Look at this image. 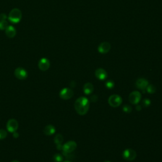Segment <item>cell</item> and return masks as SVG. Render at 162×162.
<instances>
[{"mask_svg": "<svg viewBox=\"0 0 162 162\" xmlns=\"http://www.w3.org/2000/svg\"><path fill=\"white\" fill-rule=\"evenodd\" d=\"M75 109L80 115H85L89 109V101L86 97H80L75 102Z\"/></svg>", "mask_w": 162, "mask_h": 162, "instance_id": "cell-1", "label": "cell"}, {"mask_svg": "<svg viewBox=\"0 0 162 162\" xmlns=\"http://www.w3.org/2000/svg\"><path fill=\"white\" fill-rule=\"evenodd\" d=\"M8 20L12 23H17L22 19V12L18 8H13L10 12L8 17Z\"/></svg>", "mask_w": 162, "mask_h": 162, "instance_id": "cell-2", "label": "cell"}, {"mask_svg": "<svg viewBox=\"0 0 162 162\" xmlns=\"http://www.w3.org/2000/svg\"><path fill=\"white\" fill-rule=\"evenodd\" d=\"M77 143L75 141H68L62 146L63 154L65 155L67 154H70L72 153L77 148Z\"/></svg>", "mask_w": 162, "mask_h": 162, "instance_id": "cell-3", "label": "cell"}, {"mask_svg": "<svg viewBox=\"0 0 162 162\" xmlns=\"http://www.w3.org/2000/svg\"><path fill=\"white\" fill-rule=\"evenodd\" d=\"M109 103L111 106L117 108L122 103V98L118 94H113L109 97Z\"/></svg>", "mask_w": 162, "mask_h": 162, "instance_id": "cell-4", "label": "cell"}, {"mask_svg": "<svg viewBox=\"0 0 162 162\" xmlns=\"http://www.w3.org/2000/svg\"><path fill=\"white\" fill-rule=\"evenodd\" d=\"M141 99V94L139 91L132 92L129 96V101L132 104H138Z\"/></svg>", "mask_w": 162, "mask_h": 162, "instance_id": "cell-5", "label": "cell"}, {"mask_svg": "<svg viewBox=\"0 0 162 162\" xmlns=\"http://www.w3.org/2000/svg\"><path fill=\"white\" fill-rule=\"evenodd\" d=\"M136 152L132 149H126L123 152V158L127 161H133L136 158Z\"/></svg>", "mask_w": 162, "mask_h": 162, "instance_id": "cell-6", "label": "cell"}, {"mask_svg": "<svg viewBox=\"0 0 162 162\" xmlns=\"http://www.w3.org/2000/svg\"><path fill=\"white\" fill-rule=\"evenodd\" d=\"M15 76L20 80H24L27 78L28 76V73L25 69L22 67H18L15 70L14 72Z\"/></svg>", "mask_w": 162, "mask_h": 162, "instance_id": "cell-7", "label": "cell"}, {"mask_svg": "<svg viewBox=\"0 0 162 162\" xmlns=\"http://www.w3.org/2000/svg\"><path fill=\"white\" fill-rule=\"evenodd\" d=\"M60 97L63 99H69L73 96V91L70 88H63L60 92Z\"/></svg>", "mask_w": 162, "mask_h": 162, "instance_id": "cell-8", "label": "cell"}, {"mask_svg": "<svg viewBox=\"0 0 162 162\" xmlns=\"http://www.w3.org/2000/svg\"><path fill=\"white\" fill-rule=\"evenodd\" d=\"M18 128V123L15 119H12L7 122V129L8 132L13 133L14 132L17 131Z\"/></svg>", "mask_w": 162, "mask_h": 162, "instance_id": "cell-9", "label": "cell"}, {"mask_svg": "<svg viewBox=\"0 0 162 162\" xmlns=\"http://www.w3.org/2000/svg\"><path fill=\"white\" fill-rule=\"evenodd\" d=\"M38 67L42 71H46L50 67V62L46 58H42L38 63Z\"/></svg>", "mask_w": 162, "mask_h": 162, "instance_id": "cell-10", "label": "cell"}, {"mask_svg": "<svg viewBox=\"0 0 162 162\" xmlns=\"http://www.w3.org/2000/svg\"><path fill=\"white\" fill-rule=\"evenodd\" d=\"M110 49H111V45L109 42L101 43L98 48V51L101 54H106L107 53H109Z\"/></svg>", "mask_w": 162, "mask_h": 162, "instance_id": "cell-11", "label": "cell"}, {"mask_svg": "<svg viewBox=\"0 0 162 162\" xmlns=\"http://www.w3.org/2000/svg\"><path fill=\"white\" fill-rule=\"evenodd\" d=\"M149 85V83L148 81L144 78H141L137 80L136 83V86L137 87V88L143 91L146 89L147 86Z\"/></svg>", "mask_w": 162, "mask_h": 162, "instance_id": "cell-12", "label": "cell"}, {"mask_svg": "<svg viewBox=\"0 0 162 162\" xmlns=\"http://www.w3.org/2000/svg\"><path fill=\"white\" fill-rule=\"evenodd\" d=\"M95 75L99 80H104L108 77L107 72L105 70L101 68L96 69V70L95 71Z\"/></svg>", "mask_w": 162, "mask_h": 162, "instance_id": "cell-13", "label": "cell"}, {"mask_svg": "<svg viewBox=\"0 0 162 162\" xmlns=\"http://www.w3.org/2000/svg\"><path fill=\"white\" fill-rule=\"evenodd\" d=\"M63 141V137L62 134H57L55 138H54V142H55V143L57 145V148L58 149V150H61L62 148V143Z\"/></svg>", "mask_w": 162, "mask_h": 162, "instance_id": "cell-14", "label": "cell"}, {"mask_svg": "<svg viewBox=\"0 0 162 162\" xmlns=\"http://www.w3.org/2000/svg\"><path fill=\"white\" fill-rule=\"evenodd\" d=\"M5 34L9 38H13L16 35V29L12 25H8L5 29Z\"/></svg>", "mask_w": 162, "mask_h": 162, "instance_id": "cell-15", "label": "cell"}, {"mask_svg": "<svg viewBox=\"0 0 162 162\" xmlns=\"http://www.w3.org/2000/svg\"><path fill=\"white\" fill-rule=\"evenodd\" d=\"M56 132V129L53 125H48L44 129V133L46 136H51Z\"/></svg>", "mask_w": 162, "mask_h": 162, "instance_id": "cell-16", "label": "cell"}, {"mask_svg": "<svg viewBox=\"0 0 162 162\" xmlns=\"http://www.w3.org/2000/svg\"><path fill=\"white\" fill-rule=\"evenodd\" d=\"M94 91V86L91 83H87L84 84L83 91L86 95L91 94Z\"/></svg>", "mask_w": 162, "mask_h": 162, "instance_id": "cell-17", "label": "cell"}, {"mask_svg": "<svg viewBox=\"0 0 162 162\" xmlns=\"http://www.w3.org/2000/svg\"><path fill=\"white\" fill-rule=\"evenodd\" d=\"M8 26V23L6 20H0V30L2 31L5 30Z\"/></svg>", "mask_w": 162, "mask_h": 162, "instance_id": "cell-18", "label": "cell"}, {"mask_svg": "<svg viewBox=\"0 0 162 162\" xmlns=\"http://www.w3.org/2000/svg\"><path fill=\"white\" fill-rule=\"evenodd\" d=\"M53 159L55 162H62L63 160V157L61 154L57 153L53 156Z\"/></svg>", "mask_w": 162, "mask_h": 162, "instance_id": "cell-19", "label": "cell"}, {"mask_svg": "<svg viewBox=\"0 0 162 162\" xmlns=\"http://www.w3.org/2000/svg\"><path fill=\"white\" fill-rule=\"evenodd\" d=\"M146 89L147 92H148V93H149V94H153V93H154L156 92V87H155L154 86L152 85V84L148 85V86H147V88H146Z\"/></svg>", "mask_w": 162, "mask_h": 162, "instance_id": "cell-20", "label": "cell"}, {"mask_svg": "<svg viewBox=\"0 0 162 162\" xmlns=\"http://www.w3.org/2000/svg\"><path fill=\"white\" fill-rule=\"evenodd\" d=\"M7 135H8V133L7 130L3 129H0V140L5 139L7 137Z\"/></svg>", "mask_w": 162, "mask_h": 162, "instance_id": "cell-21", "label": "cell"}, {"mask_svg": "<svg viewBox=\"0 0 162 162\" xmlns=\"http://www.w3.org/2000/svg\"><path fill=\"white\" fill-rule=\"evenodd\" d=\"M105 86H106V87L108 89H113L114 88L115 83H114V81H112V80H109V81H107V82L106 83Z\"/></svg>", "mask_w": 162, "mask_h": 162, "instance_id": "cell-22", "label": "cell"}, {"mask_svg": "<svg viewBox=\"0 0 162 162\" xmlns=\"http://www.w3.org/2000/svg\"><path fill=\"white\" fill-rule=\"evenodd\" d=\"M123 111L125 113H130L132 112V107L129 105H124L123 107Z\"/></svg>", "mask_w": 162, "mask_h": 162, "instance_id": "cell-23", "label": "cell"}, {"mask_svg": "<svg viewBox=\"0 0 162 162\" xmlns=\"http://www.w3.org/2000/svg\"><path fill=\"white\" fill-rule=\"evenodd\" d=\"M143 104L144 106L148 107V106H149L151 104V101H150L149 99L146 98V99H143Z\"/></svg>", "mask_w": 162, "mask_h": 162, "instance_id": "cell-24", "label": "cell"}, {"mask_svg": "<svg viewBox=\"0 0 162 162\" xmlns=\"http://www.w3.org/2000/svg\"><path fill=\"white\" fill-rule=\"evenodd\" d=\"M7 18H8V17H7L6 14H4V13L0 14V20H5Z\"/></svg>", "mask_w": 162, "mask_h": 162, "instance_id": "cell-25", "label": "cell"}, {"mask_svg": "<svg viewBox=\"0 0 162 162\" xmlns=\"http://www.w3.org/2000/svg\"><path fill=\"white\" fill-rule=\"evenodd\" d=\"M91 101H93V102H96V101L98 100V97H97V96H96V95L92 96L91 97Z\"/></svg>", "mask_w": 162, "mask_h": 162, "instance_id": "cell-26", "label": "cell"}, {"mask_svg": "<svg viewBox=\"0 0 162 162\" xmlns=\"http://www.w3.org/2000/svg\"><path fill=\"white\" fill-rule=\"evenodd\" d=\"M13 137L14 138H15V139H17V138H18L19 137V134H18V132H17V131H15V132H14L13 133Z\"/></svg>", "mask_w": 162, "mask_h": 162, "instance_id": "cell-27", "label": "cell"}, {"mask_svg": "<svg viewBox=\"0 0 162 162\" xmlns=\"http://www.w3.org/2000/svg\"><path fill=\"white\" fill-rule=\"evenodd\" d=\"M136 109L138 111H140V110H141V109H142V107H141V105L138 104V105H137V106H136Z\"/></svg>", "mask_w": 162, "mask_h": 162, "instance_id": "cell-28", "label": "cell"}, {"mask_svg": "<svg viewBox=\"0 0 162 162\" xmlns=\"http://www.w3.org/2000/svg\"><path fill=\"white\" fill-rule=\"evenodd\" d=\"M12 162H19V161H17V160H13V161H12Z\"/></svg>", "mask_w": 162, "mask_h": 162, "instance_id": "cell-29", "label": "cell"}, {"mask_svg": "<svg viewBox=\"0 0 162 162\" xmlns=\"http://www.w3.org/2000/svg\"><path fill=\"white\" fill-rule=\"evenodd\" d=\"M63 162H71V161H68V160H67V161H63Z\"/></svg>", "mask_w": 162, "mask_h": 162, "instance_id": "cell-30", "label": "cell"}, {"mask_svg": "<svg viewBox=\"0 0 162 162\" xmlns=\"http://www.w3.org/2000/svg\"><path fill=\"white\" fill-rule=\"evenodd\" d=\"M104 162H110V161H104Z\"/></svg>", "mask_w": 162, "mask_h": 162, "instance_id": "cell-31", "label": "cell"}]
</instances>
